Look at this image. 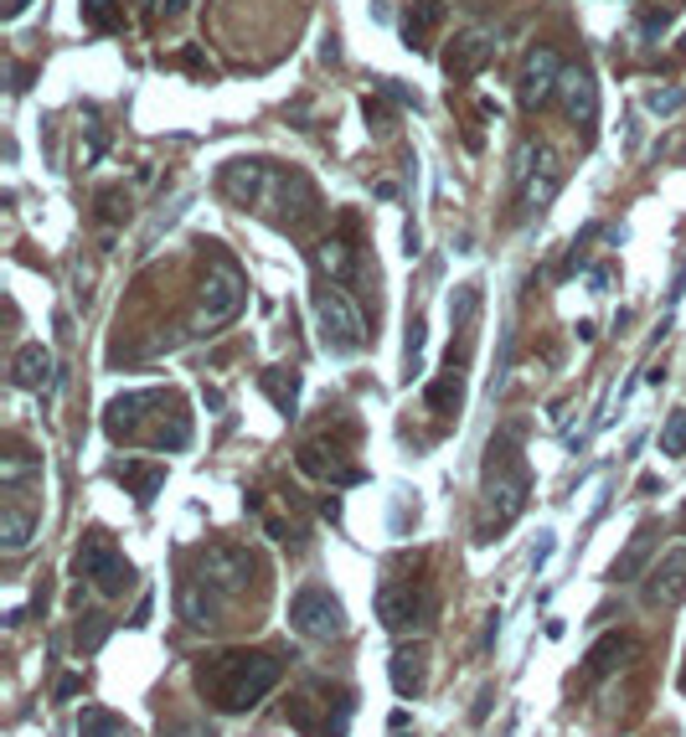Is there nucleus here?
I'll return each instance as SVG.
<instances>
[{
	"mask_svg": "<svg viewBox=\"0 0 686 737\" xmlns=\"http://www.w3.org/2000/svg\"><path fill=\"white\" fill-rule=\"evenodd\" d=\"M222 197L243 206V212H258V217L279 222L289 233H300L320 217V197L316 186L305 181L300 170L274 166V160H228L218 176Z\"/></svg>",
	"mask_w": 686,
	"mask_h": 737,
	"instance_id": "1",
	"label": "nucleus"
},
{
	"mask_svg": "<svg viewBox=\"0 0 686 737\" xmlns=\"http://www.w3.org/2000/svg\"><path fill=\"white\" fill-rule=\"evenodd\" d=\"M285 681V660L268 650H222L197 666V691L218 712H253Z\"/></svg>",
	"mask_w": 686,
	"mask_h": 737,
	"instance_id": "2",
	"label": "nucleus"
},
{
	"mask_svg": "<svg viewBox=\"0 0 686 737\" xmlns=\"http://www.w3.org/2000/svg\"><path fill=\"white\" fill-rule=\"evenodd\" d=\"M517 444L521 423H506L486 449V505L496 526H511L521 516V505H527V490H532V474H527V459L517 454Z\"/></svg>",
	"mask_w": 686,
	"mask_h": 737,
	"instance_id": "3",
	"label": "nucleus"
},
{
	"mask_svg": "<svg viewBox=\"0 0 686 737\" xmlns=\"http://www.w3.org/2000/svg\"><path fill=\"white\" fill-rule=\"evenodd\" d=\"M511 181H517V217H536V212H547L557 201V191H563V160H557L553 145L521 139Z\"/></svg>",
	"mask_w": 686,
	"mask_h": 737,
	"instance_id": "4",
	"label": "nucleus"
},
{
	"mask_svg": "<svg viewBox=\"0 0 686 737\" xmlns=\"http://www.w3.org/2000/svg\"><path fill=\"white\" fill-rule=\"evenodd\" d=\"M346 722H352V696L325 681H305L289 702V727L300 737H346Z\"/></svg>",
	"mask_w": 686,
	"mask_h": 737,
	"instance_id": "5",
	"label": "nucleus"
},
{
	"mask_svg": "<svg viewBox=\"0 0 686 737\" xmlns=\"http://www.w3.org/2000/svg\"><path fill=\"white\" fill-rule=\"evenodd\" d=\"M248 304V279H243V268L218 253L207 273H201V294H197V325L201 331H218L228 320H237V310Z\"/></svg>",
	"mask_w": 686,
	"mask_h": 737,
	"instance_id": "6",
	"label": "nucleus"
},
{
	"mask_svg": "<svg viewBox=\"0 0 686 737\" xmlns=\"http://www.w3.org/2000/svg\"><path fill=\"white\" fill-rule=\"evenodd\" d=\"M377 619L392 635H413V629H429L439 619V593L434 588L413 583V578H387L377 588Z\"/></svg>",
	"mask_w": 686,
	"mask_h": 737,
	"instance_id": "7",
	"label": "nucleus"
},
{
	"mask_svg": "<svg viewBox=\"0 0 686 737\" xmlns=\"http://www.w3.org/2000/svg\"><path fill=\"white\" fill-rule=\"evenodd\" d=\"M316 320H320V346L335 356H352L367 346V315L356 310V300L346 289L320 284L316 289Z\"/></svg>",
	"mask_w": 686,
	"mask_h": 737,
	"instance_id": "8",
	"label": "nucleus"
},
{
	"mask_svg": "<svg viewBox=\"0 0 686 737\" xmlns=\"http://www.w3.org/2000/svg\"><path fill=\"white\" fill-rule=\"evenodd\" d=\"M78 578H88L103 599H119V593L134 583V568L124 562V552L114 547L109 532H88L84 547H78Z\"/></svg>",
	"mask_w": 686,
	"mask_h": 737,
	"instance_id": "9",
	"label": "nucleus"
},
{
	"mask_svg": "<svg viewBox=\"0 0 686 737\" xmlns=\"http://www.w3.org/2000/svg\"><path fill=\"white\" fill-rule=\"evenodd\" d=\"M289 629L305 639H341L346 635V608H341V599H331V588L310 583L289 599Z\"/></svg>",
	"mask_w": 686,
	"mask_h": 737,
	"instance_id": "10",
	"label": "nucleus"
},
{
	"mask_svg": "<svg viewBox=\"0 0 686 737\" xmlns=\"http://www.w3.org/2000/svg\"><path fill=\"white\" fill-rule=\"evenodd\" d=\"M253 572H258V562H253L248 547H228V541H218V547H207L197 562V578L201 583H212L222 593V599H237V593H248Z\"/></svg>",
	"mask_w": 686,
	"mask_h": 737,
	"instance_id": "11",
	"label": "nucleus"
},
{
	"mask_svg": "<svg viewBox=\"0 0 686 737\" xmlns=\"http://www.w3.org/2000/svg\"><path fill=\"white\" fill-rule=\"evenodd\" d=\"M496 57V42H490L486 32H460L450 42V52H444V72H450L454 83H469V78H480L486 72V63Z\"/></svg>",
	"mask_w": 686,
	"mask_h": 737,
	"instance_id": "12",
	"label": "nucleus"
},
{
	"mask_svg": "<svg viewBox=\"0 0 686 737\" xmlns=\"http://www.w3.org/2000/svg\"><path fill=\"white\" fill-rule=\"evenodd\" d=\"M557 83H563V63H557V52L553 47H532V52H527L521 103H527V109H542L547 99H557Z\"/></svg>",
	"mask_w": 686,
	"mask_h": 737,
	"instance_id": "13",
	"label": "nucleus"
},
{
	"mask_svg": "<svg viewBox=\"0 0 686 737\" xmlns=\"http://www.w3.org/2000/svg\"><path fill=\"white\" fill-rule=\"evenodd\" d=\"M151 407H166V392H119V398L103 407V434H109V438H134Z\"/></svg>",
	"mask_w": 686,
	"mask_h": 737,
	"instance_id": "14",
	"label": "nucleus"
},
{
	"mask_svg": "<svg viewBox=\"0 0 686 737\" xmlns=\"http://www.w3.org/2000/svg\"><path fill=\"white\" fill-rule=\"evenodd\" d=\"M36 536V505H26V490H5V505H0V552L16 557L32 547Z\"/></svg>",
	"mask_w": 686,
	"mask_h": 737,
	"instance_id": "15",
	"label": "nucleus"
},
{
	"mask_svg": "<svg viewBox=\"0 0 686 737\" xmlns=\"http://www.w3.org/2000/svg\"><path fill=\"white\" fill-rule=\"evenodd\" d=\"M557 99H563V114L578 124L584 134H594V119H599V88L584 67H563V83H557Z\"/></svg>",
	"mask_w": 686,
	"mask_h": 737,
	"instance_id": "16",
	"label": "nucleus"
},
{
	"mask_svg": "<svg viewBox=\"0 0 686 737\" xmlns=\"http://www.w3.org/2000/svg\"><path fill=\"white\" fill-rule=\"evenodd\" d=\"M682 599H686V547H671V552L651 568L645 603H651V608H676Z\"/></svg>",
	"mask_w": 686,
	"mask_h": 737,
	"instance_id": "17",
	"label": "nucleus"
},
{
	"mask_svg": "<svg viewBox=\"0 0 686 737\" xmlns=\"http://www.w3.org/2000/svg\"><path fill=\"white\" fill-rule=\"evenodd\" d=\"M387 675H392V691H398L402 702L423 696V686H429V650H423V645H402V650H392Z\"/></svg>",
	"mask_w": 686,
	"mask_h": 737,
	"instance_id": "18",
	"label": "nucleus"
},
{
	"mask_svg": "<svg viewBox=\"0 0 686 737\" xmlns=\"http://www.w3.org/2000/svg\"><path fill=\"white\" fill-rule=\"evenodd\" d=\"M11 382L26 387V392H42V387H57V361H52V351L42 346V340H32V346H21L16 356H11Z\"/></svg>",
	"mask_w": 686,
	"mask_h": 737,
	"instance_id": "19",
	"label": "nucleus"
},
{
	"mask_svg": "<svg viewBox=\"0 0 686 737\" xmlns=\"http://www.w3.org/2000/svg\"><path fill=\"white\" fill-rule=\"evenodd\" d=\"M655 541H661V521H640V526H635V536L624 541V552L615 557V568H609V578H615V583H635V578H640V568L651 562Z\"/></svg>",
	"mask_w": 686,
	"mask_h": 737,
	"instance_id": "20",
	"label": "nucleus"
},
{
	"mask_svg": "<svg viewBox=\"0 0 686 737\" xmlns=\"http://www.w3.org/2000/svg\"><path fill=\"white\" fill-rule=\"evenodd\" d=\"M176 603H181V619L186 624H197V629H207V624H218L222 619V593L212 583H201V578H186L181 593H176Z\"/></svg>",
	"mask_w": 686,
	"mask_h": 737,
	"instance_id": "21",
	"label": "nucleus"
},
{
	"mask_svg": "<svg viewBox=\"0 0 686 737\" xmlns=\"http://www.w3.org/2000/svg\"><path fill=\"white\" fill-rule=\"evenodd\" d=\"M295 465H300L305 474H316V480H331V485H362V480H367L356 465H341L335 449H320V444H305V449L295 454Z\"/></svg>",
	"mask_w": 686,
	"mask_h": 737,
	"instance_id": "22",
	"label": "nucleus"
},
{
	"mask_svg": "<svg viewBox=\"0 0 686 737\" xmlns=\"http://www.w3.org/2000/svg\"><path fill=\"white\" fill-rule=\"evenodd\" d=\"M310 264H316L320 279H331V284L356 279V248L346 243V237H320L316 248H310Z\"/></svg>",
	"mask_w": 686,
	"mask_h": 737,
	"instance_id": "23",
	"label": "nucleus"
},
{
	"mask_svg": "<svg viewBox=\"0 0 686 737\" xmlns=\"http://www.w3.org/2000/svg\"><path fill=\"white\" fill-rule=\"evenodd\" d=\"M640 655V645H635V635H604L594 650H588V681H604V675H615L620 666H630Z\"/></svg>",
	"mask_w": 686,
	"mask_h": 737,
	"instance_id": "24",
	"label": "nucleus"
},
{
	"mask_svg": "<svg viewBox=\"0 0 686 737\" xmlns=\"http://www.w3.org/2000/svg\"><path fill=\"white\" fill-rule=\"evenodd\" d=\"M258 387H264V398L274 402L285 418H295V413H300V371L268 367V371H258Z\"/></svg>",
	"mask_w": 686,
	"mask_h": 737,
	"instance_id": "25",
	"label": "nucleus"
},
{
	"mask_svg": "<svg viewBox=\"0 0 686 737\" xmlns=\"http://www.w3.org/2000/svg\"><path fill=\"white\" fill-rule=\"evenodd\" d=\"M114 480H119V485H130L140 505H151L155 490L166 485V465H140V459H124V465H114Z\"/></svg>",
	"mask_w": 686,
	"mask_h": 737,
	"instance_id": "26",
	"label": "nucleus"
},
{
	"mask_svg": "<svg viewBox=\"0 0 686 737\" xmlns=\"http://www.w3.org/2000/svg\"><path fill=\"white\" fill-rule=\"evenodd\" d=\"M434 26H444V0H413V11L402 21V42L423 52L429 36H434Z\"/></svg>",
	"mask_w": 686,
	"mask_h": 737,
	"instance_id": "27",
	"label": "nucleus"
},
{
	"mask_svg": "<svg viewBox=\"0 0 686 737\" xmlns=\"http://www.w3.org/2000/svg\"><path fill=\"white\" fill-rule=\"evenodd\" d=\"M460 398H465V371H460V361L450 356V367H444L434 382L423 387V402H429L434 413H454V407H460Z\"/></svg>",
	"mask_w": 686,
	"mask_h": 737,
	"instance_id": "28",
	"label": "nucleus"
},
{
	"mask_svg": "<svg viewBox=\"0 0 686 737\" xmlns=\"http://www.w3.org/2000/svg\"><path fill=\"white\" fill-rule=\"evenodd\" d=\"M78 737H140L124 717L114 712H103V706H84V717H78Z\"/></svg>",
	"mask_w": 686,
	"mask_h": 737,
	"instance_id": "29",
	"label": "nucleus"
},
{
	"mask_svg": "<svg viewBox=\"0 0 686 737\" xmlns=\"http://www.w3.org/2000/svg\"><path fill=\"white\" fill-rule=\"evenodd\" d=\"M475 315H480V284H460V289L450 294L454 331H469V325H475Z\"/></svg>",
	"mask_w": 686,
	"mask_h": 737,
	"instance_id": "30",
	"label": "nucleus"
},
{
	"mask_svg": "<svg viewBox=\"0 0 686 737\" xmlns=\"http://www.w3.org/2000/svg\"><path fill=\"white\" fill-rule=\"evenodd\" d=\"M109 629H114V619H103V614H84V619H78V650L84 655H93L103 645V639H109Z\"/></svg>",
	"mask_w": 686,
	"mask_h": 737,
	"instance_id": "31",
	"label": "nucleus"
},
{
	"mask_svg": "<svg viewBox=\"0 0 686 737\" xmlns=\"http://www.w3.org/2000/svg\"><path fill=\"white\" fill-rule=\"evenodd\" d=\"M84 21L93 32H119V26H124V16L114 11V0H84Z\"/></svg>",
	"mask_w": 686,
	"mask_h": 737,
	"instance_id": "32",
	"label": "nucleus"
},
{
	"mask_svg": "<svg viewBox=\"0 0 686 737\" xmlns=\"http://www.w3.org/2000/svg\"><path fill=\"white\" fill-rule=\"evenodd\" d=\"M661 454H671V459L686 454V407H676L666 418V428H661Z\"/></svg>",
	"mask_w": 686,
	"mask_h": 737,
	"instance_id": "33",
	"label": "nucleus"
},
{
	"mask_svg": "<svg viewBox=\"0 0 686 737\" xmlns=\"http://www.w3.org/2000/svg\"><path fill=\"white\" fill-rule=\"evenodd\" d=\"M682 103H686L682 88H655L651 99H645V109H651V114H682Z\"/></svg>",
	"mask_w": 686,
	"mask_h": 737,
	"instance_id": "34",
	"label": "nucleus"
},
{
	"mask_svg": "<svg viewBox=\"0 0 686 737\" xmlns=\"http://www.w3.org/2000/svg\"><path fill=\"white\" fill-rule=\"evenodd\" d=\"M124 212H130V197H124L119 186H109V191H99V217H103V222H119V217H124Z\"/></svg>",
	"mask_w": 686,
	"mask_h": 737,
	"instance_id": "35",
	"label": "nucleus"
},
{
	"mask_svg": "<svg viewBox=\"0 0 686 737\" xmlns=\"http://www.w3.org/2000/svg\"><path fill=\"white\" fill-rule=\"evenodd\" d=\"M176 63H181V67H186V72H197V78H212V63H207V57H201V52H197V47H186V52H181V57H176Z\"/></svg>",
	"mask_w": 686,
	"mask_h": 737,
	"instance_id": "36",
	"label": "nucleus"
},
{
	"mask_svg": "<svg viewBox=\"0 0 686 737\" xmlns=\"http://www.w3.org/2000/svg\"><path fill=\"white\" fill-rule=\"evenodd\" d=\"M383 93H387V99H398L402 109H419V93H408L398 78H383Z\"/></svg>",
	"mask_w": 686,
	"mask_h": 737,
	"instance_id": "37",
	"label": "nucleus"
},
{
	"mask_svg": "<svg viewBox=\"0 0 686 737\" xmlns=\"http://www.w3.org/2000/svg\"><path fill=\"white\" fill-rule=\"evenodd\" d=\"M166 737H218V727H207V722H176Z\"/></svg>",
	"mask_w": 686,
	"mask_h": 737,
	"instance_id": "38",
	"label": "nucleus"
},
{
	"mask_svg": "<svg viewBox=\"0 0 686 737\" xmlns=\"http://www.w3.org/2000/svg\"><path fill=\"white\" fill-rule=\"evenodd\" d=\"M362 114H367V124H372V130H377V134H387V130H392V124H387V119H392V114H387V109H383V103H362Z\"/></svg>",
	"mask_w": 686,
	"mask_h": 737,
	"instance_id": "39",
	"label": "nucleus"
},
{
	"mask_svg": "<svg viewBox=\"0 0 686 737\" xmlns=\"http://www.w3.org/2000/svg\"><path fill=\"white\" fill-rule=\"evenodd\" d=\"M78 691H84V675H63V681H57V702L78 696Z\"/></svg>",
	"mask_w": 686,
	"mask_h": 737,
	"instance_id": "40",
	"label": "nucleus"
},
{
	"mask_svg": "<svg viewBox=\"0 0 686 737\" xmlns=\"http://www.w3.org/2000/svg\"><path fill=\"white\" fill-rule=\"evenodd\" d=\"M11 78H16L11 88H16V93H26V88H32V67H26V63H16V67H11Z\"/></svg>",
	"mask_w": 686,
	"mask_h": 737,
	"instance_id": "41",
	"label": "nucleus"
},
{
	"mask_svg": "<svg viewBox=\"0 0 686 737\" xmlns=\"http://www.w3.org/2000/svg\"><path fill=\"white\" fill-rule=\"evenodd\" d=\"M320 516H325V521H341V495H320Z\"/></svg>",
	"mask_w": 686,
	"mask_h": 737,
	"instance_id": "42",
	"label": "nucleus"
},
{
	"mask_svg": "<svg viewBox=\"0 0 686 737\" xmlns=\"http://www.w3.org/2000/svg\"><path fill=\"white\" fill-rule=\"evenodd\" d=\"M387 727H392V737H408V712H392V722H387Z\"/></svg>",
	"mask_w": 686,
	"mask_h": 737,
	"instance_id": "43",
	"label": "nucleus"
},
{
	"mask_svg": "<svg viewBox=\"0 0 686 737\" xmlns=\"http://www.w3.org/2000/svg\"><path fill=\"white\" fill-rule=\"evenodd\" d=\"M377 197H383V201H398V181H377Z\"/></svg>",
	"mask_w": 686,
	"mask_h": 737,
	"instance_id": "44",
	"label": "nucleus"
},
{
	"mask_svg": "<svg viewBox=\"0 0 686 737\" xmlns=\"http://www.w3.org/2000/svg\"><path fill=\"white\" fill-rule=\"evenodd\" d=\"M26 5H32V0H11V5H5V21H16L21 11H26Z\"/></svg>",
	"mask_w": 686,
	"mask_h": 737,
	"instance_id": "45",
	"label": "nucleus"
},
{
	"mask_svg": "<svg viewBox=\"0 0 686 737\" xmlns=\"http://www.w3.org/2000/svg\"><path fill=\"white\" fill-rule=\"evenodd\" d=\"M166 11L176 16V11H186V0H166Z\"/></svg>",
	"mask_w": 686,
	"mask_h": 737,
	"instance_id": "46",
	"label": "nucleus"
},
{
	"mask_svg": "<svg viewBox=\"0 0 686 737\" xmlns=\"http://www.w3.org/2000/svg\"><path fill=\"white\" fill-rule=\"evenodd\" d=\"M676 52H682V57H686V36H682V47H676Z\"/></svg>",
	"mask_w": 686,
	"mask_h": 737,
	"instance_id": "47",
	"label": "nucleus"
},
{
	"mask_svg": "<svg viewBox=\"0 0 686 737\" xmlns=\"http://www.w3.org/2000/svg\"><path fill=\"white\" fill-rule=\"evenodd\" d=\"M682 691H686V675H682Z\"/></svg>",
	"mask_w": 686,
	"mask_h": 737,
	"instance_id": "48",
	"label": "nucleus"
},
{
	"mask_svg": "<svg viewBox=\"0 0 686 737\" xmlns=\"http://www.w3.org/2000/svg\"><path fill=\"white\" fill-rule=\"evenodd\" d=\"M682 521H686V511H682Z\"/></svg>",
	"mask_w": 686,
	"mask_h": 737,
	"instance_id": "49",
	"label": "nucleus"
}]
</instances>
